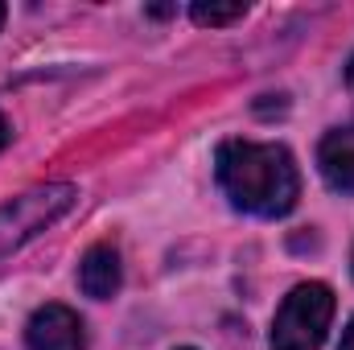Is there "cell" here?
I'll return each instance as SVG.
<instances>
[{
    "label": "cell",
    "mask_w": 354,
    "mask_h": 350,
    "mask_svg": "<svg viewBox=\"0 0 354 350\" xmlns=\"http://www.w3.org/2000/svg\"><path fill=\"white\" fill-rule=\"evenodd\" d=\"M214 177L231 206L256 219H280L301 198V174L284 145L223 140L214 153Z\"/></svg>",
    "instance_id": "cell-1"
},
{
    "label": "cell",
    "mask_w": 354,
    "mask_h": 350,
    "mask_svg": "<svg viewBox=\"0 0 354 350\" xmlns=\"http://www.w3.org/2000/svg\"><path fill=\"white\" fill-rule=\"evenodd\" d=\"M8 145V124H4V116H0V149Z\"/></svg>",
    "instance_id": "cell-9"
},
{
    "label": "cell",
    "mask_w": 354,
    "mask_h": 350,
    "mask_svg": "<svg viewBox=\"0 0 354 350\" xmlns=\"http://www.w3.org/2000/svg\"><path fill=\"white\" fill-rule=\"evenodd\" d=\"M338 350H354V322L346 326V334H342V347H338Z\"/></svg>",
    "instance_id": "cell-8"
},
{
    "label": "cell",
    "mask_w": 354,
    "mask_h": 350,
    "mask_svg": "<svg viewBox=\"0 0 354 350\" xmlns=\"http://www.w3.org/2000/svg\"><path fill=\"white\" fill-rule=\"evenodd\" d=\"M248 12V4H194L189 8V17L198 21V25H231V21H239Z\"/></svg>",
    "instance_id": "cell-7"
},
{
    "label": "cell",
    "mask_w": 354,
    "mask_h": 350,
    "mask_svg": "<svg viewBox=\"0 0 354 350\" xmlns=\"http://www.w3.org/2000/svg\"><path fill=\"white\" fill-rule=\"evenodd\" d=\"M29 350H87V326L66 305H41L25 326Z\"/></svg>",
    "instance_id": "cell-4"
},
{
    "label": "cell",
    "mask_w": 354,
    "mask_h": 350,
    "mask_svg": "<svg viewBox=\"0 0 354 350\" xmlns=\"http://www.w3.org/2000/svg\"><path fill=\"white\" fill-rule=\"evenodd\" d=\"M79 190L66 181H50V185H33L17 198H8L0 206V256L17 252L21 243H29L37 231H46L50 223H58L71 206H75Z\"/></svg>",
    "instance_id": "cell-3"
},
{
    "label": "cell",
    "mask_w": 354,
    "mask_h": 350,
    "mask_svg": "<svg viewBox=\"0 0 354 350\" xmlns=\"http://www.w3.org/2000/svg\"><path fill=\"white\" fill-rule=\"evenodd\" d=\"M185 350H189V347H185Z\"/></svg>",
    "instance_id": "cell-13"
},
{
    "label": "cell",
    "mask_w": 354,
    "mask_h": 350,
    "mask_svg": "<svg viewBox=\"0 0 354 350\" xmlns=\"http://www.w3.org/2000/svg\"><path fill=\"white\" fill-rule=\"evenodd\" d=\"M124 284V264H120V252L111 243H95L87 248V256L79 264V288L95 297V301H107L115 297Z\"/></svg>",
    "instance_id": "cell-5"
},
{
    "label": "cell",
    "mask_w": 354,
    "mask_h": 350,
    "mask_svg": "<svg viewBox=\"0 0 354 350\" xmlns=\"http://www.w3.org/2000/svg\"><path fill=\"white\" fill-rule=\"evenodd\" d=\"M334 322V293L322 280L297 284L272 322V350H317Z\"/></svg>",
    "instance_id": "cell-2"
},
{
    "label": "cell",
    "mask_w": 354,
    "mask_h": 350,
    "mask_svg": "<svg viewBox=\"0 0 354 350\" xmlns=\"http://www.w3.org/2000/svg\"><path fill=\"white\" fill-rule=\"evenodd\" d=\"M346 83L354 87V54H351V62H346Z\"/></svg>",
    "instance_id": "cell-10"
},
{
    "label": "cell",
    "mask_w": 354,
    "mask_h": 350,
    "mask_svg": "<svg viewBox=\"0 0 354 350\" xmlns=\"http://www.w3.org/2000/svg\"><path fill=\"white\" fill-rule=\"evenodd\" d=\"M351 268H354V260H351Z\"/></svg>",
    "instance_id": "cell-12"
},
{
    "label": "cell",
    "mask_w": 354,
    "mask_h": 350,
    "mask_svg": "<svg viewBox=\"0 0 354 350\" xmlns=\"http://www.w3.org/2000/svg\"><path fill=\"white\" fill-rule=\"evenodd\" d=\"M317 169L330 181V190L354 194V128H334L317 145Z\"/></svg>",
    "instance_id": "cell-6"
},
{
    "label": "cell",
    "mask_w": 354,
    "mask_h": 350,
    "mask_svg": "<svg viewBox=\"0 0 354 350\" xmlns=\"http://www.w3.org/2000/svg\"><path fill=\"white\" fill-rule=\"evenodd\" d=\"M0 25H4V4H0Z\"/></svg>",
    "instance_id": "cell-11"
}]
</instances>
